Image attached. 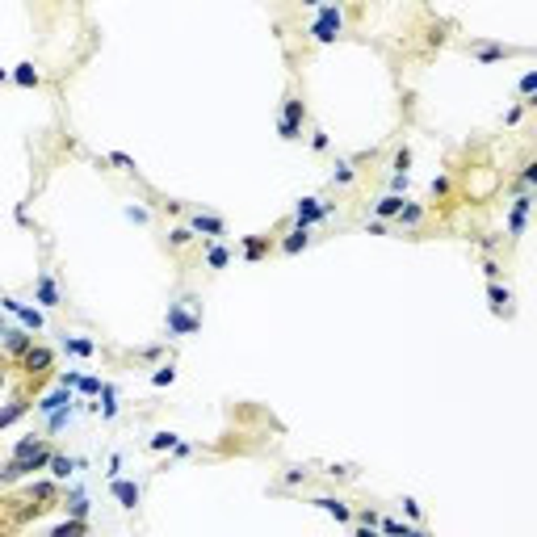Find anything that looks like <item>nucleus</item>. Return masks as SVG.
<instances>
[{"mask_svg": "<svg viewBox=\"0 0 537 537\" xmlns=\"http://www.w3.org/2000/svg\"><path fill=\"white\" fill-rule=\"evenodd\" d=\"M268 248H273V240H268V235H248V240H244V256H248V260H260Z\"/></svg>", "mask_w": 537, "mask_h": 537, "instance_id": "obj_19", "label": "nucleus"}, {"mask_svg": "<svg viewBox=\"0 0 537 537\" xmlns=\"http://www.w3.org/2000/svg\"><path fill=\"white\" fill-rule=\"evenodd\" d=\"M64 349H68V353H76V357H92V353H97V344H92V340H84V336H64Z\"/></svg>", "mask_w": 537, "mask_h": 537, "instance_id": "obj_25", "label": "nucleus"}, {"mask_svg": "<svg viewBox=\"0 0 537 537\" xmlns=\"http://www.w3.org/2000/svg\"><path fill=\"white\" fill-rule=\"evenodd\" d=\"M340 26H344V9L340 5H315V26L306 30L315 42H336L340 38Z\"/></svg>", "mask_w": 537, "mask_h": 537, "instance_id": "obj_3", "label": "nucleus"}, {"mask_svg": "<svg viewBox=\"0 0 537 537\" xmlns=\"http://www.w3.org/2000/svg\"><path fill=\"white\" fill-rule=\"evenodd\" d=\"M30 407H34V403H30V395H17V399H13L9 407H0V428H9L13 420H21V416H26Z\"/></svg>", "mask_w": 537, "mask_h": 537, "instance_id": "obj_14", "label": "nucleus"}, {"mask_svg": "<svg viewBox=\"0 0 537 537\" xmlns=\"http://www.w3.org/2000/svg\"><path fill=\"white\" fill-rule=\"evenodd\" d=\"M206 264H210V268H227V264H231V252H227L223 244H206Z\"/></svg>", "mask_w": 537, "mask_h": 537, "instance_id": "obj_24", "label": "nucleus"}, {"mask_svg": "<svg viewBox=\"0 0 537 537\" xmlns=\"http://www.w3.org/2000/svg\"><path fill=\"white\" fill-rule=\"evenodd\" d=\"M357 181V168H353V159H340L336 173H332V185H353Z\"/></svg>", "mask_w": 537, "mask_h": 537, "instance_id": "obj_26", "label": "nucleus"}, {"mask_svg": "<svg viewBox=\"0 0 537 537\" xmlns=\"http://www.w3.org/2000/svg\"><path fill=\"white\" fill-rule=\"evenodd\" d=\"M407 529H411V525H399V520H391V516H378V533H382V537H407Z\"/></svg>", "mask_w": 537, "mask_h": 537, "instance_id": "obj_28", "label": "nucleus"}, {"mask_svg": "<svg viewBox=\"0 0 537 537\" xmlns=\"http://www.w3.org/2000/svg\"><path fill=\"white\" fill-rule=\"evenodd\" d=\"M482 273H487V282H500V264L496 260H482Z\"/></svg>", "mask_w": 537, "mask_h": 537, "instance_id": "obj_43", "label": "nucleus"}, {"mask_svg": "<svg viewBox=\"0 0 537 537\" xmlns=\"http://www.w3.org/2000/svg\"><path fill=\"white\" fill-rule=\"evenodd\" d=\"M50 458H55V449H50L46 441H38V445H34L30 453H21V458H9L5 466H0V487H9V482H17V478H30L34 470H46Z\"/></svg>", "mask_w": 537, "mask_h": 537, "instance_id": "obj_1", "label": "nucleus"}, {"mask_svg": "<svg viewBox=\"0 0 537 537\" xmlns=\"http://www.w3.org/2000/svg\"><path fill=\"white\" fill-rule=\"evenodd\" d=\"M189 231H193V235H206V240H219V235H227V223L219 219V214H193V219H189Z\"/></svg>", "mask_w": 537, "mask_h": 537, "instance_id": "obj_8", "label": "nucleus"}, {"mask_svg": "<svg viewBox=\"0 0 537 537\" xmlns=\"http://www.w3.org/2000/svg\"><path fill=\"white\" fill-rule=\"evenodd\" d=\"M88 500L84 496H72V504H68V520H88Z\"/></svg>", "mask_w": 537, "mask_h": 537, "instance_id": "obj_29", "label": "nucleus"}, {"mask_svg": "<svg viewBox=\"0 0 537 537\" xmlns=\"http://www.w3.org/2000/svg\"><path fill=\"white\" fill-rule=\"evenodd\" d=\"M0 306H5L9 315H17L26 332H42V324H46V319H42V311H38V306H26V302H17V298H0Z\"/></svg>", "mask_w": 537, "mask_h": 537, "instance_id": "obj_4", "label": "nucleus"}, {"mask_svg": "<svg viewBox=\"0 0 537 537\" xmlns=\"http://www.w3.org/2000/svg\"><path fill=\"white\" fill-rule=\"evenodd\" d=\"M34 302H42V306H64V294H59V282L46 273H38V282H34Z\"/></svg>", "mask_w": 537, "mask_h": 537, "instance_id": "obj_7", "label": "nucleus"}, {"mask_svg": "<svg viewBox=\"0 0 537 537\" xmlns=\"http://www.w3.org/2000/svg\"><path fill=\"white\" fill-rule=\"evenodd\" d=\"M110 491H114V500H118L126 512L139 508V482H130V478H110Z\"/></svg>", "mask_w": 537, "mask_h": 537, "instance_id": "obj_10", "label": "nucleus"}, {"mask_svg": "<svg viewBox=\"0 0 537 537\" xmlns=\"http://www.w3.org/2000/svg\"><path fill=\"white\" fill-rule=\"evenodd\" d=\"M0 391H5V365H0Z\"/></svg>", "mask_w": 537, "mask_h": 537, "instance_id": "obj_50", "label": "nucleus"}, {"mask_svg": "<svg viewBox=\"0 0 537 537\" xmlns=\"http://www.w3.org/2000/svg\"><path fill=\"white\" fill-rule=\"evenodd\" d=\"M407 168H411V147H399V151H395V173L407 177Z\"/></svg>", "mask_w": 537, "mask_h": 537, "instance_id": "obj_35", "label": "nucleus"}, {"mask_svg": "<svg viewBox=\"0 0 537 537\" xmlns=\"http://www.w3.org/2000/svg\"><path fill=\"white\" fill-rule=\"evenodd\" d=\"M353 537H382V533H378V529H369V525H357Z\"/></svg>", "mask_w": 537, "mask_h": 537, "instance_id": "obj_47", "label": "nucleus"}, {"mask_svg": "<svg viewBox=\"0 0 537 537\" xmlns=\"http://www.w3.org/2000/svg\"><path fill=\"white\" fill-rule=\"evenodd\" d=\"M5 80H9V72H5V68H0V84H5Z\"/></svg>", "mask_w": 537, "mask_h": 537, "instance_id": "obj_51", "label": "nucleus"}, {"mask_svg": "<svg viewBox=\"0 0 537 537\" xmlns=\"http://www.w3.org/2000/svg\"><path fill=\"white\" fill-rule=\"evenodd\" d=\"M520 114H525V105H512V110L504 114V122H508V126H516V122H520Z\"/></svg>", "mask_w": 537, "mask_h": 537, "instance_id": "obj_45", "label": "nucleus"}, {"mask_svg": "<svg viewBox=\"0 0 537 537\" xmlns=\"http://www.w3.org/2000/svg\"><path fill=\"white\" fill-rule=\"evenodd\" d=\"M72 416H76V403H72V407H64V411H55V416H46V428H50V433H59V428H68V424H72Z\"/></svg>", "mask_w": 537, "mask_h": 537, "instance_id": "obj_27", "label": "nucleus"}, {"mask_svg": "<svg viewBox=\"0 0 537 537\" xmlns=\"http://www.w3.org/2000/svg\"><path fill=\"white\" fill-rule=\"evenodd\" d=\"M110 164H118V168H130V173H135V159H130L126 151H110Z\"/></svg>", "mask_w": 537, "mask_h": 537, "instance_id": "obj_38", "label": "nucleus"}, {"mask_svg": "<svg viewBox=\"0 0 537 537\" xmlns=\"http://www.w3.org/2000/svg\"><path fill=\"white\" fill-rule=\"evenodd\" d=\"M50 361H55V353H50L46 344H34L26 357H21V369H26V378L34 382V378H42V373L50 369Z\"/></svg>", "mask_w": 537, "mask_h": 537, "instance_id": "obj_6", "label": "nucleus"}, {"mask_svg": "<svg viewBox=\"0 0 537 537\" xmlns=\"http://www.w3.org/2000/svg\"><path fill=\"white\" fill-rule=\"evenodd\" d=\"M315 223H324V206H319V197H302L294 206V227H315Z\"/></svg>", "mask_w": 537, "mask_h": 537, "instance_id": "obj_9", "label": "nucleus"}, {"mask_svg": "<svg viewBox=\"0 0 537 537\" xmlns=\"http://www.w3.org/2000/svg\"><path fill=\"white\" fill-rule=\"evenodd\" d=\"M168 244H173V248H189V244H193V231H189V227H177V231L168 235Z\"/></svg>", "mask_w": 537, "mask_h": 537, "instance_id": "obj_36", "label": "nucleus"}, {"mask_svg": "<svg viewBox=\"0 0 537 537\" xmlns=\"http://www.w3.org/2000/svg\"><path fill=\"white\" fill-rule=\"evenodd\" d=\"M197 328H202V315H189L181 302L168 306V332H173V336H193Z\"/></svg>", "mask_w": 537, "mask_h": 537, "instance_id": "obj_5", "label": "nucleus"}, {"mask_svg": "<svg viewBox=\"0 0 537 537\" xmlns=\"http://www.w3.org/2000/svg\"><path fill=\"white\" fill-rule=\"evenodd\" d=\"M72 403H76V399H72V391H64V387H59V391L42 395V399H38L34 407H38L42 416H55V411H64V407H72Z\"/></svg>", "mask_w": 537, "mask_h": 537, "instance_id": "obj_12", "label": "nucleus"}, {"mask_svg": "<svg viewBox=\"0 0 537 537\" xmlns=\"http://www.w3.org/2000/svg\"><path fill=\"white\" fill-rule=\"evenodd\" d=\"M177 382V369L173 365H159L155 373H151V387H173Z\"/></svg>", "mask_w": 537, "mask_h": 537, "instance_id": "obj_30", "label": "nucleus"}, {"mask_svg": "<svg viewBox=\"0 0 537 537\" xmlns=\"http://www.w3.org/2000/svg\"><path fill=\"white\" fill-rule=\"evenodd\" d=\"M126 219H130V223H147V210H143V206H126Z\"/></svg>", "mask_w": 537, "mask_h": 537, "instance_id": "obj_42", "label": "nucleus"}, {"mask_svg": "<svg viewBox=\"0 0 537 537\" xmlns=\"http://www.w3.org/2000/svg\"><path fill=\"white\" fill-rule=\"evenodd\" d=\"M151 449H177V433H151Z\"/></svg>", "mask_w": 537, "mask_h": 537, "instance_id": "obj_31", "label": "nucleus"}, {"mask_svg": "<svg viewBox=\"0 0 537 537\" xmlns=\"http://www.w3.org/2000/svg\"><path fill=\"white\" fill-rule=\"evenodd\" d=\"M470 55H474L478 64H500V59L512 55V50H508V46H470Z\"/></svg>", "mask_w": 537, "mask_h": 537, "instance_id": "obj_16", "label": "nucleus"}, {"mask_svg": "<svg viewBox=\"0 0 537 537\" xmlns=\"http://www.w3.org/2000/svg\"><path fill=\"white\" fill-rule=\"evenodd\" d=\"M529 206H533V197H529V193H516V202H512V210H516V214H529Z\"/></svg>", "mask_w": 537, "mask_h": 537, "instance_id": "obj_41", "label": "nucleus"}, {"mask_svg": "<svg viewBox=\"0 0 537 537\" xmlns=\"http://www.w3.org/2000/svg\"><path fill=\"white\" fill-rule=\"evenodd\" d=\"M302 126H306V105H302L298 92H286L282 114H277V135L286 143H294V139H302Z\"/></svg>", "mask_w": 537, "mask_h": 537, "instance_id": "obj_2", "label": "nucleus"}, {"mask_svg": "<svg viewBox=\"0 0 537 537\" xmlns=\"http://www.w3.org/2000/svg\"><path fill=\"white\" fill-rule=\"evenodd\" d=\"M46 470L55 474V478H68V474H76V470H80V462H76V458H64V453H55Z\"/></svg>", "mask_w": 537, "mask_h": 537, "instance_id": "obj_22", "label": "nucleus"}, {"mask_svg": "<svg viewBox=\"0 0 537 537\" xmlns=\"http://www.w3.org/2000/svg\"><path fill=\"white\" fill-rule=\"evenodd\" d=\"M9 80H17L21 88H38V84H42V76H38V68H34V64H17Z\"/></svg>", "mask_w": 537, "mask_h": 537, "instance_id": "obj_18", "label": "nucleus"}, {"mask_svg": "<svg viewBox=\"0 0 537 537\" xmlns=\"http://www.w3.org/2000/svg\"><path fill=\"white\" fill-rule=\"evenodd\" d=\"M533 92H537V72H525V76H520V97H525L520 105H529V97H533Z\"/></svg>", "mask_w": 537, "mask_h": 537, "instance_id": "obj_33", "label": "nucleus"}, {"mask_svg": "<svg viewBox=\"0 0 537 537\" xmlns=\"http://www.w3.org/2000/svg\"><path fill=\"white\" fill-rule=\"evenodd\" d=\"M30 349H34V336H30L26 328H5V353H9V357L21 361Z\"/></svg>", "mask_w": 537, "mask_h": 537, "instance_id": "obj_11", "label": "nucleus"}, {"mask_svg": "<svg viewBox=\"0 0 537 537\" xmlns=\"http://www.w3.org/2000/svg\"><path fill=\"white\" fill-rule=\"evenodd\" d=\"M525 219H529V214H516V210L508 214V235H512V240H520V235H525Z\"/></svg>", "mask_w": 537, "mask_h": 537, "instance_id": "obj_34", "label": "nucleus"}, {"mask_svg": "<svg viewBox=\"0 0 537 537\" xmlns=\"http://www.w3.org/2000/svg\"><path fill=\"white\" fill-rule=\"evenodd\" d=\"M315 508H324L328 516H336V520H344V525H353V508H349L344 500H336V496H319V500H315Z\"/></svg>", "mask_w": 537, "mask_h": 537, "instance_id": "obj_13", "label": "nucleus"}, {"mask_svg": "<svg viewBox=\"0 0 537 537\" xmlns=\"http://www.w3.org/2000/svg\"><path fill=\"white\" fill-rule=\"evenodd\" d=\"M306 244H311V231H306V227H294V231H290V235H286V240H282L277 248H282L286 256H298V252H302Z\"/></svg>", "mask_w": 537, "mask_h": 537, "instance_id": "obj_15", "label": "nucleus"}, {"mask_svg": "<svg viewBox=\"0 0 537 537\" xmlns=\"http://www.w3.org/2000/svg\"><path fill=\"white\" fill-rule=\"evenodd\" d=\"M403 202H407V197H395V193H387V197L378 202V210H373V214H378V223H387V219H395V214L403 210Z\"/></svg>", "mask_w": 537, "mask_h": 537, "instance_id": "obj_21", "label": "nucleus"}, {"mask_svg": "<svg viewBox=\"0 0 537 537\" xmlns=\"http://www.w3.org/2000/svg\"><path fill=\"white\" fill-rule=\"evenodd\" d=\"M478 248H482V252H496V248H500V235H482Z\"/></svg>", "mask_w": 537, "mask_h": 537, "instance_id": "obj_44", "label": "nucleus"}, {"mask_svg": "<svg viewBox=\"0 0 537 537\" xmlns=\"http://www.w3.org/2000/svg\"><path fill=\"white\" fill-rule=\"evenodd\" d=\"M294 482H306V470H286V487H294Z\"/></svg>", "mask_w": 537, "mask_h": 537, "instance_id": "obj_46", "label": "nucleus"}, {"mask_svg": "<svg viewBox=\"0 0 537 537\" xmlns=\"http://www.w3.org/2000/svg\"><path fill=\"white\" fill-rule=\"evenodd\" d=\"M395 219H399V227H420L424 223V206L420 202H403V210L395 214Z\"/></svg>", "mask_w": 537, "mask_h": 537, "instance_id": "obj_17", "label": "nucleus"}, {"mask_svg": "<svg viewBox=\"0 0 537 537\" xmlns=\"http://www.w3.org/2000/svg\"><path fill=\"white\" fill-rule=\"evenodd\" d=\"M311 147H315V151H319V155H324V151H328V147H332V139H328V135H324V130H311Z\"/></svg>", "mask_w": 537, "mask_h": 537, "instance_id": "obj_37", "label": "nucleus"}, {"mask_svg": "<svg viewBox=\"0 0 537 537\" xmlns=\"http://www.w3.org/2000/svg\"><path fill=\"white\" fill-rule=\"evenodd\" d=\"M101 387H105V382L88 373V378H80V387H76V391H80V395H88V399H97V395H101Z\"/></svg>", "mask_w": 537, "mask_h": 537, "instance_id": "obj_32", "label": "nucleus"}, {"mask_svg": "<svg viewBox=\"0 0 537 537\" xmlns=\"http://www.w3.org/2000/svg\"><path fill=\"white\" fill-rule=\"evenodd\" d=\"M403 512H407L411 520H420V504H416V500H403Z\"/></svg>", "mask_w": 537, "mask_h": 537, "instance_id": "obj_48", "label": "nucleus"}, {"mask_svg": "<svg viewBox=\"0 0 537 537\" xmlns=\"http://www.w3.org/2000/svg\"><path fill=\"white\" fill-rule=\"evenodd\" d=\"M449 189H453L449 177H437V181H433V197H449Z\"/></svg>", "mask_w": 537, "mask_h": 537, "instance_id": "obj_40", "label": "nucleus"}, {"mask_svg": "<svg viewBox=\"0 0 537 537\" xmlns=\"http://www.w3.org/2000/svg\"><path fill=\"white\" fill-rule=\"evenodd\" d=\"M391 193H395V197H403V193H407V177L391 173Z\"/></svg>", "mask_w": 537, "mask_h": 537, "instance_id": "obj_39", "label": "nucleus"}, {"mask_svg": "<svg viewBox=\"0 0 537 537\" xmlns=\"http://www.w3.org/2000/svg\"><path fill=\"white\" fill-rule=\"evenodd\" d=\"M487 298H491V311H496V315H504V311H508V302H512L508 286H500V282H491V286H487Z\"/></svg>", "mask_w": 537, "mask_h": 537, "instance_id": "obj_20", "label": "nucleus"}, {"mask_svg": "<svg viewBox=\"0 0 537 537\" xmlns=\"http://www.w3.org/2000/svg\"><path fill=\"white\" fill-rule=\"evenodd\" d=\"M407 537H428V533L424 529H407Z\"/></svg>", "mask_w": 537, "mask_h": 537, "instance_id": "obj_49", "label": "nucleus"}, {"mask_svg": "<svg viewBox=\"0 0 537 537\" xmlns=\"http://www.w3.org/2000/svg\"><path fill=\"white\" fill-rule=\"evenodd\" d=\"M46 537H88V520H64L59 529H50Z\"/></svg>", "mask_w": 537, "mask_h": 537, "instance_id": "obj_23", "label": "nucleus"}]
</instances>
